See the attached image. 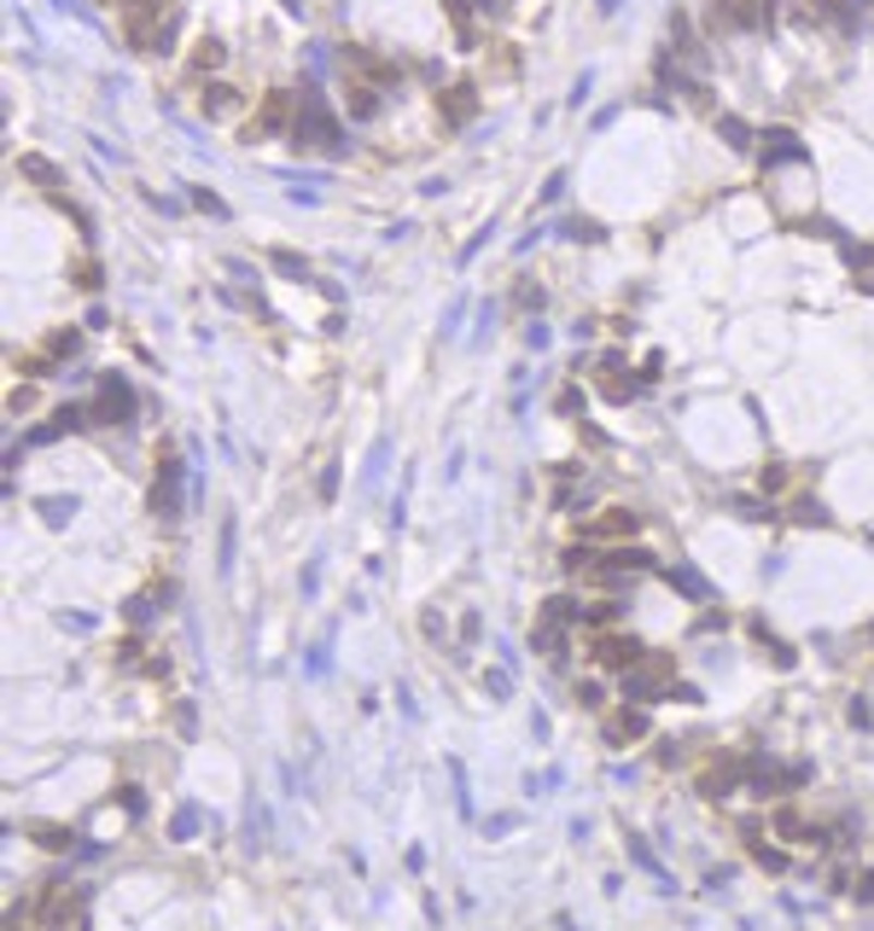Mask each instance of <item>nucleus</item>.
<instances>
[{
  "label": "nucleus",
  "mask_w": 874,
  "mask_h": 931,
  "mask_svg": "<svg viewBox=\"0 0 874 931\" xmlns=\"http://www.w3.org/2000/svg\"><path fill=\"white\" fill-rule=\"evenodd\" d=\"M635 530H642V518H635L630 506H607V513H595L590 524H583L590 541H630Z\"/></svg>",
  "instance_id": "1"
},
{
  "label": "nucleus",
  "mask_w": 874,
  "mask_h": 931,
  "mask_svg": "<svg viewBox=\"0 0 874 931\" xmlns=\"http://www.w3.org/2000/svg\"><path fill=\"white\" fill-rule=\"evenodd\" d=\"M642 658H647V652L635 647L630 635H600V640H595V664H600V670H618V675H630L635 664H642Z\"/></svg>",
  "instance_id": "2"
},
{
  "label": "nucleus",
  "mask_w": 874,
  "mask_h": 931,
  "mask_svg": "<svg viewBox=\"0 0 874 931\" xmlns=\"http://www.w3.org/2000/svg\"><path fill=\"white\" fill-rule=\"evenodd\" d=\"M600 734H607V745H635V739H647V710H642V705L612 710V716L600 722Z\"/></svg>",
  "instance_id": "3"
},
{
  "label": "nucleus",
  "mask_w": 874,
  "mask_h": 931,
  "mask_svg": "<svg viewBox=\"0 0 874 931\" xmlns=\"http://www.w3.org/2000/svg\"><path fill=\"white\" fill-rule=\"evenodd\" d=\"M437 111H444V123H449V128L473 123V117H478V88H466V82H461V88L437 94Z\"/></svg>",
  "instance_id": "4"
},
{
  "label": "nucleus",
  "mask_w": 874,
  "mask_h": 931,
  "mask_svg": "<svg viewBox=\"0 0 874 931\" xmlns=\"http://www.w3.org/2000/svg\"><path fill=\"white\" fill-rule=\"evenodd\" d=\"M665 682H677V658H665V652H653V658H642V664L630 670V687L635 693H653V687H665Z\"/></svg>",
  "instance_id": "5"
},
{
  "label": "nucleus",
  "mask_w": 874,
  "mask_h": 931,
  "mask_svg": "<svg viewBox=\"0 0 874 931\" xmlns=\"http://www.w3.org/2000/svg\"><path fill=\"white\" fill-rule=\"evenodd\" d=\"M292 94H286V88H275V94H268L263 99V111H257V128H251V134H280L286 123H292Z\"/></svg>",
  "instance_id": "6"
},
{
  "label": "nucleus",
  "mask_w": 874,
  "mask_h": 931,
  "mask_svg": "<svg viewBox=\"0 0 874 931\" xmlns=\"http://www.w3.org/2000/svg\"><path fill=\"white\" fill-rule=\"evenodd\" d=\"M717 12H723V19H729L735 29H758L764 12H769V0H717Z\"/></svg>",
  "instance_id": "7"
},
{
  "label": "nucleus",
  "mask_w": 874,
  "mask_h": 931,
  "mask_svg": "<svg viewBox=\"0 0 874 931\" xmlns=\"http://www.w3.org/2000/svg\"><path fill=\"white\" fill-rule=\"evenodd\" d=\"M94 414H99V426H117V419L129 414V391L117 379H106L99 384V402H94Z\"/></svg>",
  "instance_id": "8"
},
{
  "label": "nucleus",
  "mask_w": 874,
  "mask_h": 931,
  "mask_svg": "<svg viewBox=\"0 0 874 931\" xmlns=\"http://www.w3.org/2000/svg\"><path fill=\"white\" fill-rule=\"evenodd\" d=\"M344 106H350V117H374L379 111V88L367 76H350L344 82Z\"/></svg>",
  "instance_id": "9"
},
{
  "label": "nucleus",
  "mask_w": 874,
  "mask_h": 931,
  "mask_svg": "<svg viewBox=\"0 0 874 931\" xmlns=\"http://www.w3.org/2000/svg\"><path fill=\"white\" fill-rule=\"evenodd\" d=\"M776 833L793 838V844H816V826L799 816V809H776Z\"/></svg>",
  "instance_id": "10"
},
{
  "label": "nucleus",
  "mask_w": 874,
  "mask_h": 931,
  "mask_svg": "<svg viewBox=\"0 0 874 931\" xmlns=\"http://www.w3.org/2000/svg\"><path fill=\"white\" fill-rule=\"evenodd\" d=\"M735 774H741L735 763H717V769H712V774H705V781H700V792H705V798H729Z\"/></svg>",
  "instance_id": "11"
},
{
  "label": "nucleus",
  "mask_w": 874,
  "mask_h": 931,
  "mask_svg": "<svg viewBox=\"0 0 874 931\" xmlns=\"http://www.w3.org/2000/svg\"><path fill=\"white\" fill-rule=\"evenodd\" d=\"M222 59H228V47L216 41V36H205V41L193 47V71H216V64H222Z\"/></svg>",
  "instance_id": "12"
},
{
  "label": "nucleus",
  "mask_w": 874,
  "mask_h": 931,
  "mask_svg": "<svg viewBox=\"0 0 874 931\" xmlns=\"http://www.w3.org/2000/svg\"><path fill=\"white\" fill-rule=\"evenodd\" d=\"M233 106H240V94H233V88H222V82H216V88L205 94V111H210V117H228Z\"/></svg>",
  "instance_id": "13"
},
{
  "label": "nucleus",
  "mask_w": 874,
  "mask_h": 931,
  "mask_svg": "<svg viewBox=\"0 0 874 931\" xmlns=\"http://www.w3.org/2000/svg\"><path fill=\"white\" fill-rule=\"evenodd\" d=\"M19 169H24V175H36L41 186H59V169L47 163V158H19Z\"/></svg>",
  "instance_id": "14"
},
{
  "label": "nucleus",
  "mask_w": 874,
  "mask_h": 931,
  "mask_svg": "<svg viewBox=\"0 0 874 931\" xmlns=\"http://www.w3.org/2000/svg\"><path fill=\"white\" fill-rule=\"evenodd\" d=\"M41 844H47V850H64V844H71V833H64V826H41Z\"/></svg>",
  "instance_id": "15"
},
{
  "label": "nucleus",
  "mask_w": 874,
  "mask_h": 931,
  "mask_svg": "<svg viewBox=\"0 0 874 931\" xmlns=\"http://www.w3.org/2000/svg\"><path fill=\"white\" fill-rule=\"evenodd\" d=\"M71 350H76V332H59L53 344H47V355H71Z\"/></svg>",
  "instance_id": "16"
},
{
  "label": "nucleus",
  "mask_w": 874,
  "mask_h": 931,
  "mask_svg": "<svg viewBox=\"0 0 874 931\" xmlns=\"http://www.w3.org/2000/svg\"><path fill=\"white\" fill-rule=\"evenodd\" d=\"M600 372H612V362L600 367ZM607 396H612V402H624V396H630V384H624V379H607Z\"/></svg>",
  "instance_id": "17"
},
{
  "label": "nucleus",
  "mask_w": 874,
  "mask_h": 931,
  "mask_svg": "<svg viewBox=\"0 0 874 931\" xmlns=\"http://www.w3.org/2000/svg\"><path fill=\"white\" fill-rule=\"evenodd\" d=\"M76 285H88V292H94V285H99V268L82 262V268H76Z\"/></svg>",
  "instance_id": "18"
},
{
  "label": "nucleus",
  "mask_w": 874,
  "mask_h": 931,
  "mask_svg": "<svg viewBox=\"0 0 874 931\" xmlns=\"http://www.w3.org/2000/svg\"><path fill=\"white\" fill-rule=\"evenodd\" d=\"M473 7H478V0H449V12H456V19H466Z\"/></svg>",
  "instance_id": "19"
}]
</instances>
